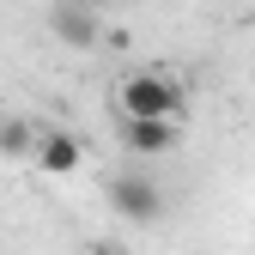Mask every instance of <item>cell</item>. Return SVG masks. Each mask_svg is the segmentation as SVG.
Listing matches in <instances>:
<instances>
[{"label":"cell","instance_id":"52a82bcc","mask_svg":"<svg viewBox=\"0 0 255 255\" xmlns=\"http://www.w3.org/2000/svg\"><path fill=\"white\" fill-rule=\"evenodd\" d=\"M85 255H122L116 243H85Z\"/></svg>","mask_w":255,"mask_h":255},{"label":"cell","instance_id":"7a4b0ae2","mask_svg":"<svg viewBox=\"0 0 255 255\" xmlns=\"http://www.w3.org/2000/svg\"><path fill=\"white\" fill-rule=\"evenodd\" d=\"M110 207L128 219V225H158V213H164V188L140 170H122L110 176Z\"/></svg>","mask_w":255,"mask_h":255},{"label":"cell","instance_id":"277c9868","mask_svg":"<svg viewBox=\"0 0 255 255\" xmlns=\"http://www.w3.org/2000/svg\"><path fill=\"white\" fill-rule=\"evenodd\" d=\"M122 146L134 158H170L182 146V122H122Z\"/></svg>","mask_w":255,"mask_h":255},{"label":"cell","instance_id":"3957f363","mask_svg":"<svg viewBox=\"0 0 255 255\" xmlns=\"http://www.w3.org/2000/svg\"><path fill=\"white\" fill-rule=\"evenodd\" d=\"M79 158H85L79 134H67V128H43V140H37V158H30V170H37V176H73V170H79Z\"/></svg>","mask_w":255,"mask_h":255},{"label":"cell","instance_id":"5b68a950","mask_svg":"<svg viewBox=\"0 0 255 255\" xmlns=\"http://www.w3.org/2000/svg\"><path fill=\"white\" fill-rule=\"evenodd\" d=\"M37 140H43L37 122H24V116H0V152H6V158L30 164V158H37Z\"/></svg>","mask_w":255,"mask_h":255},{"label":"cell","instance_id":"6da1fadb","mask_svg":"<svg viewBox=\"0 0 255 255\" xmlns=\"http://www.w3.org/2000/svg\"><path fill=\"white\" fill-rule=\"evenodd\" d=\"M122 122H182V79L176 73H128L116 85Z\"/></svg>","mask_w":255,"mask_h":255},{"label":"cell","instance_id":"8992f818","mask_svg":"<svg viewBox=\"0 0 255 255\" xmlns=\"http://www.w3.org/2000/svg\"><path fill=\"white\" fill-rule=\"evenodd\" d=\"M55 37L67 49H91V43H98V18H91L85 6H61L55 12Z\"/></svg>","mask_w":255,"mask_h":255}]
</instances>
